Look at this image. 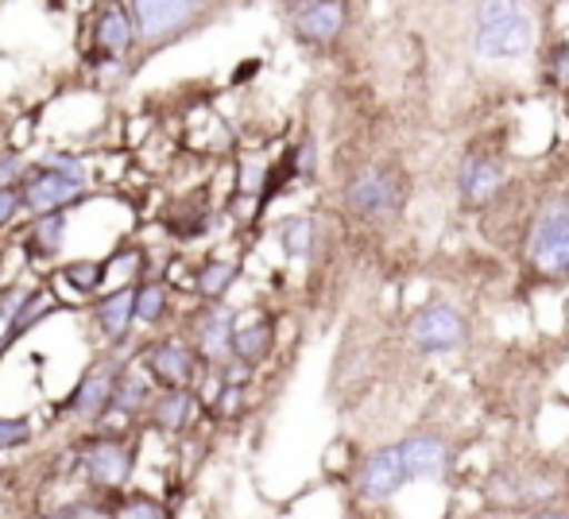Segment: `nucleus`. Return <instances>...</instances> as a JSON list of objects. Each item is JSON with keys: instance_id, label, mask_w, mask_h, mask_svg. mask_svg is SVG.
Segmentation results:
<instances>
[{"instance_id": "obj_22", "label": "nucleus", "mask_w": 569, "mask_h": 519, "mask_svg": "<svg viewBox=\"0 0 569 519\" xmlns=\"http://www.w3.org/2000/svg\"><path fill=\"white\" fill-rule=\"evenodd\" d=\"M237 276H240V268L232 260H210L194 276V287L202 299H226V291L237 283Z\"/></svg>"}, {"instance_id": "obj_8", "label": "nucleus", "mask_w": 569, "mask_h": 519, "mask_svg": "<svg viewBox=\"0 0 569 519\" xmlns=\"http://www.w3.org/2000/svg\"><path fill=\"white\" fill-rule=\"evenodd\" d=\"M503 179H508V171H503L500 159L485 156V151H469V156L461 159V167H457V194H461V206H469V210L488 206L503 190Z\"/></svg>"}, {"instance_id": "obj_34", "label": "nucleus", "mask_w": 569, "mask_h": 519, "mask_svg": "<svg viewBox=\"0 0 569 519\" xmlns=\"http://www.w3.org/2000/svg\"><path fill=\"white\" fill-rule=\"evenodd\" d=\"M240 388H244V385H226V388H221V396H218V411L221 415H237L240 411V399H244V396H240Z\"/></svg>"}, {"instance_id": "obj_23", "label": "nucleus", "mask_w": 569, "mask_h": 519, "mask_svg": "<svg viewBox=\"0 0 569 519\" xmlns=\"http://www.w3.org/2000/svg\"><path fill=\"white\" fill-rule=\"evenodd\" d=\"M106 271H109V260H70L67 268H62V279H67L78 295H93L106 283Z\"/></svg>"}, {"instance_id": "obj_30", "label": "nucleus", "mask_w": 569, "mask_h": 519, "mask_svg": "<svg viewBox=\"0 0 569 519\" xmlns=\"http://www.w3.org/2000/svg\"><path fill=\"white\" fill-rule=\"evenodd\" d=\"M31 299V291L23 283H16V287H8V291H0V318L4 322H12L16 315H20V307Z\"/></svg>"}, {"instance_id": "obj_14", "label": "nucleus", "mask_w": 569, "mask_h": 519, "mask_svg": "<svg viewBox=\"0 0 569 519\" xmlns=\"http://www.w3.org/2000/svg\"><path fill=\"white\" fill-rule=\"evenodd\" d=\"M136 39L140 36H136L132 12H124L120 4H109L106 12L98 16V23H93V43H98L101 59H124Z\"/></svg>"}, {"instance_id": "obj_25", "label": "nucleus", "mask_w": 569, "mask_h": 519, "mask_svg": "<svg viewBox=\"0 0 569 519\" xmlns=\"http://www.w3.org/2000/svg\"><path fill=\"white\" fill-rule=\"evenodd\" d=\"M167 315V291L159 283L136 287V322H159Z\"/></svg>"}, {"instance_id": "obj_24", "label": "nucleus", "mask_w": 569, "mask_h": 519, "mask_svg": "<svg viewBox=\"0 0 569 519\" xmlns=\"http://www.w3.org/2000/svg\"><path fill=\"white\" fill-rule=\"evenodd\" d=\"M279 241H283V252L291 260H307L315 252V221L310 218H287L283 229H279Z\"/></svg>"}, {"instance_id": "obj_6", "label": "nucleus", "mask_w": 569, "mask_h": 519, "mask_svg": "<svg viewBox=\"0 0 569 519\" xmlns=\"http://www.w3.org/2000/svg\"><path fill=\"white\" fill-rule=\"evenodd\" d=\"M407 481H411V469L403 461V446H383V450L368 453V461L360 466L357 492L368 505H380V500L396 497Z\"/></svg>"}, {"instance_id": "obj_16", "label": "nucleus", "mask_w": 569, "mask_h": 519, "mask_svg": "<svg viewBox=\"0 0 569 519\" xmlns=\"http://www.w3.org/2000/svg\"><path fill=\"white\" fill-rule=\"evenodd\" d=\"M93 318H98L101 333H106L113 346H120L136 322V287H120V291L106 295V299L98 302V310H93Z\"/></svg>"}, {"instance_id": "obj_1", "label": "nucleus", "mask_w": 569, "mask_h": 519, "mask_svg": "<svg viewBox=\"0 0 569 519\" xmlns=\"http://www.w3.org/2000/svg\"><path fill=\"white\" fill-rule=\"evenodd\" d=\"M527 263L539 276L562 279L569 276V202H550L527 229Z\"/></svg>"}, {"instance_id": "obj_32", "label": "nucleus", "mask_w": 569, "mask_h": 519, "mask_svg": "<svg viewBox=\"0 0 569 519\" xmlns=\"http://www.w3.org/2000/svg\"><path fill=\"white\" fill-rule=\"evenodd\" d=\"M31 174V167L23 163V159L8 156L4 163H0V187H12V182H23Z\"/></svg>"}, {"instance_id": "obj_13", "label": "nucleus", "mask_w": 569, "mask_h": 519, "mask_svg": "<svg viewBox=\"0 0 569 519\" xmlns=\"http://www.w3.org/2000/svg\"><path fill=\"white\" fill-rule=\"evenodd\" d=\"M345 28V4L341 0H310L295 12V36L302 43H333Z\"/></svg>"}, {"instance_id": "obj_11", "label": "nucleus", "mask_w": 569, "mask_h": 519, "mask_svg": "<svg viewBox=\"0 0 569 519\" xmlns=\"http://www.w3.org/2000/svg\"><path fill=\"white\" fill-rule=\"evenodd\" d=\"M403 461L407 469H411V481H442L446 473H450V442L438 435H411L403 438Z\"/></svg>"}, {"instance_id": "obj_7", "label": "nucleus", "mask_w": 569, "mask_h": 519, "mask_svg": "<svg viewBox=\"0 0 569 519\" xmlns=\"http://www.w3.org/2000/svg\"><path fill=\"white\" fill-rule=\"evenodd\" d=\"M399 198H403L399 182L383 171H360L345 182V206L352 213H360V218H372V221L391 218L399 210Z\"/></svg>"}, {"instance_id": "obj_18", "label": "nucleus", "mask_w": 569, "mask_h": 519, "mask_svg": "<svg viewBox=\"0 0 569 519\" xmlns=\"http://www.w3.org/2000/svg\"><path fill=\"white\" fill-rule=\"evenodd\" d=\"M271 349H276V322H268V318H260L252 326H240L237 338H232V357L248 361L252 369L268 361Z\"/></svg>"}, {"instance_id": "obj_27", "label": "nucleus", "mask_w": 569, "mask_h": 519, "mask_svg": "<svg viewBox=\"0 0 569 519\" xmlns=\"http://www.w3.org/2000/svg\"><path fill=\"white\" fill-rule=\"evenodd\" d=\"M31 442V422L28 419H0V450H16V446Z\"/></svg>"}, {"instance_id": "obj_31", "label": "nucleus", "mask_w": 569, "mask_h": 519, "mask_svg": "<svg viewBox=\"0 0 569 519\" xmlns=\"http://www.w3.org/2000/svg\"><path fill=\"white\" fill-rule=\"evenodd\" d=\"M23 206V182H12V187H0V226L16 218V210Z\"/></svg>"}, {"instance_id": "obj_35", "label": "nucleus", "mask_w": 569, "mask_h": 519, "mask_svg": "<svg viewBox=\"0 0 569 519\" xmlns=\"http://www.w3.org/2000/svg\"><path fill=\"white\" fill-rule=\"evenodd\" d=\"M59 516H101V508H86V505H74V508H59Z\"/></svg>"}, {"instance_id": "obj_2", "label": "nucleus", "mask_w": 569, "mask_h": 519, "mask_svg": "<svg viewBox=\"0 0 569 519\" xmlns=\"http://www.w3.org/2000/svg\"><path fill=\"white\" fill-rule=\"evenodd\" d=\"M198 8L202 0H132V20H136V36L148 51L174 43L187 31H194L198 23Z\"/></svg>"}, {"instance_id": "obj_26", "label": "nucleus", "mask_w": 569, "mask_h": 519, "mask_svg": "<svg viewBox=\"0 0 569 519\" xmlns=\"http://www.w3.org/2000/svg\"><path fill=\"white\" fill-rule=\"evenodd\" d=\"M113 516H120V519H167L171 512L151 497H128L124 505L113 508Z\"/></svg>"}, {"instance_id": "obj_19", "label": "nucleus", "mask_w": 569, "mask_h": 519, "mask_svg": "<svg viewBox=\"0 0 569 519\" xmlns=\"http://www.w3.org/2000/svg\"><path fill=\"white\" fill-rule=\"evenodd\" d=\"M67 241V210H51V213H39L28 229V252L36 260L54 257Z\"/></svg>"}, {"instance_id": "obj_36", "label": "nucleus", "mask_w": 569, "mask_h": 519, "mask_svg": "<svg viewBox=\"0 0 569 519\" xmlns=\"http://www.w3.org/2000/svg\"><path fill=\"white\" fill-rule=\"evenodd\" d=\"M106 4H120V0H106Z\"/></svg>"}, {"instance_id": "obj_21", "label": "nucleus", "mask_w": 569, "mask_h": 519, "mask_svg": "<svg viewBox=\"0 0 569 519\" xmlns=\"http://www.w3.org/2000/svg\"><path fill=\"white\" fill-rule=\"evenodd\" d=\"M140 407H148V377L136 369H120L117 388H113V411L136 415Z\"/></svg>"}, {"instance_id": "obj_3", "label": "nucleus", "mask_w": 569, "mask_h": 519, "mask_svg": "<svg viewBox=\"0 0 569 519\" xmlns=\"http://www.w3.org/2000/svg\"><path fill=\"white\" fill-rule=\"evenodd\" d=\"M535 43V20L527 8H519V12L503 16V20H492V23H477V31H472V51L480 54V59H519V54H527Z\"/></svg>"}, {"instance_id": "obj_17", "label": "nucleus", "mask_w": 569, "mask_h": 519, "mask_svg": "<svg viewBox=\"0 0 569 519\" xmlns=\"http://www.w3.org/2000/svg\"><path fill=\"white\" fill-rule=\"evenodd\" d=\"M194 415V396L190 388H163V396L151 403V422H156L163 435H179L182 427Z\"/></svg>"}, {"instance_id": "obj_10", "label": "nucleus", "mask_w": 569, "mask_h": 519, "mask_svg": "<svg viewBox=\"0 0 569 519\" xmlns=\"http://www.w3.org/2000/svg\"><path fill=\"white\" fill-rule=\"evenodd\" d=\"M120 369H124V365H117L113 357L93 365V369L78 380L74 396H70V411L82 415V419H101V415L113 407V388H117Z\"/></svg>"}, {"instance_id": "obj_28", "label": "nucleus", "mask_w": 569, "mask_h": 519, "mask_svg": "<svg viewBox=\"0 0 569 519\" xmlns=\"http://www.w3.org/2000/svg\"><path fill=\"white\" fill-rule=\"evenodd\" d=\"M523 0H480L477 4V23H492V20H503V16L519 12Z\"/></svg>"}, {"instance_id": "obj_15", "label": "nucleus", "mask_w": 569, "mask_h": 519, "mask_svg": "<svg viewBox=\"0 0 569 519\" xmlns=\"http://www.w3.org/2000/svg\"><path fill=\"white\" fill-rule=\"evenodd\" d=\"M232 338H237L232 310H210V315L198 322V357H202L206 365L232 361Z\"/></svg>"}, {"instance_id": "obj_29", "label": "nucleus", "mask_w": 569, "mask_h": 519, "mask_svg": "<svg viewBox=\"0 0 569 519\" xmlns=\"http://www.w3.org/2000/svg\"><path fill=\"white\" fill-rule=\"evenodd\" d=\"M291 159H295V174H299V179H310V174L318 171V143H315V136H307Z\"/></svg>"}, {"instance_id": "obj_37", "label": "nucleus", "mask_w": 569, "mask_h": 519, "mask_svg": "<svg viewBox=\"0 0 569 519\" xmlns=\"http://www.w3.org/2000/svg\"><path fill=\"white\" fill-rule=\"evenodd\" d=\"M202 4H210V0H202Z\"/></svg>"}, {"instance_id": "obj_12", "label": "nucleus", "mask_w": 569, "mask_h": 519, "mask_svg": "<svg viewBox=\"0 0 569 519\" xmlns=\"http://www.w3.org/2000/svg\"><path fill=\"white\" fill-rule=\"evenodd\" d=\"M148 372L156 385L163 388H190V380H194V369H198V357L194 349L179 346V341H159V346L148 349Z\"/></svg>"}, {"instance_id": "obj_4", "label": "nucleus", "mask_w": 569, "mask_h": 519, "mask_svg": "<svg viewBox=\"0 0 569 519\" xmlns=\"http://www.w3.org/2000/svg\"><path fill=\"white\" fill-rule=\"evenodd\" d=\"M465 318L457 315L450 302H435V307H422L419 315L407 326V338L419 353H453L465 341Z\"/></svg>"}, {"instance_id": "obj_20", "label": "nucleus", "mask_w": 569, "mask_h": 519, "mask_svg": "<svg viewBox=\"0 0 569 519\" xmlns=\"http://www.w3.org/2000/svg\"><path fill=\"white\" fill-rule=\"evenodd\" d=\"M54 310H59V299H54V295L47 291V287H39V291H31V299L20 307V315H16L12 322H8V330H4V349L12 346V341H20L23 333L36 330L39 322H47V318H51Z\"/></svg>"}, {"instance_id": "obj_9", "label": "nucleus", "mask_w": 569, "mask_h": 519, "mask_svg": "<svg viewBox=\"0 0 569 519\" xmlns=\"http://www.w3.org/2000/svg\"><path fill=\"white\" fill-rule=\"evenodd\" d=\"M132 450L120 438H93L82 450V469L101 489H124L132 477Z\"/></svg>"}, {"instance_id": "obj_5", "label": "nucleus", "mask_w": 569, "mask_h": 519, "mask_svg": "<svg viewBox=\"0 0 569 519\" xmlns=\"http://www.w3.org/2000/svg\"><path fill=\"white\" fill-rule=\"evenodd\" d=\"M86 194V179L74 171H62V167H31V174L23 179V206L36 213L67 210L78 198Z\"/></svg>"}, {"instance_id": "obj_38", "label": "nucleus", "mask_w": 569, "mask_h": 519, "mask_svg": "<svg viewBox=\"0 0 569 519\" xmlns=\"http://www.w3.org/2000/svg\"><path fill=\"white\" fill-rule=\"evenodd\" d=\"M0 353H4V349H0Z\"/></svg>"}, {"instance_id": "obj_33", "label": "nucleus", "mask_w": 569, "mask_h": 519, "mask_svg": "<svg viewBox=\"0 0 569 519\" xmlns=\"http://www.w3.org/2000/svg\"><path fill=\"white\" fill-rule=\"evenodd\" d=\"M550 78H555L558 86H569V47H555V54H550Z\"/></svg>"}]
</instances>
